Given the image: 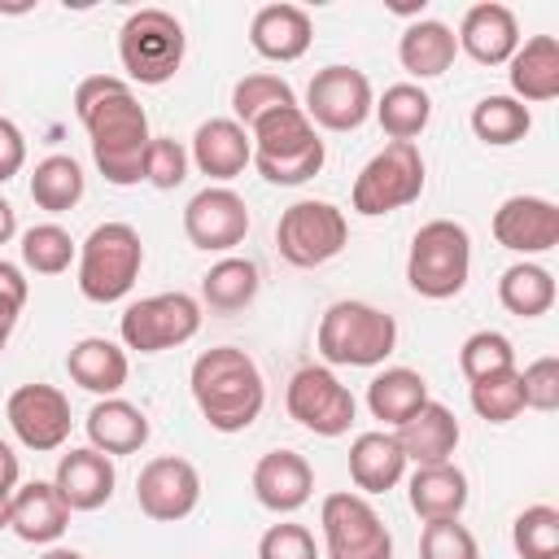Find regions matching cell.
<instances>
[{"mask_svg":"<svg viewBox=\"0 0 559 559\" xmlns=\"http://www.w3.org/2000/svg\"><path fill=\"white\" fill-rule=\"evenodd\" d=\"M13 328H17V319H4V314H0V354H4V345H9V336H13Z\"/></svg>","mask_w":559,"mask_h":559,"instance_id":"cell-51","label":"cell"},{"mask_svg":"<svg viewBox=\"0 0 559 559\" xmlns=\"http://www.w3.org/2000/svg\"><path fill=\"white\" fill-rule=\"evenodd\" d=\"M22 262L35 275H61L74 262V240L61 223H35L22 231Z\"/></svg>","mask_w":559,"mask_h":559,"instance_id":"cell-39","label":"cell"},{"mask_svg":"<svg viewBox=\"0 0 559 559\" xmlns=\"http://www.w3.org/2000/svg\"><path fill=\"white\" fill-rule=\"evenodd\" d=\"M26 275H22V266H13V262H4L0 258V314L4 319H17L22 314V306H26Z\"/></svg>","mask_w":559,"mask_h":559,"instance_id":"cell-47","label":"cell"},{"mask_svg":"<svg viewBox=\"0 0 559 559\" xmlns=\"http://www.w3.org/2000/svg\"><path fill=\"white\" fill-rule=\"evenodd\" d=\"M454 52H459L454 31H450L445 22H437V17L411 22V26L402 31V39H397V61H402V70L415 74V79H437V74H445V70L454 66Z\"/></svg>","mask_w":559,"mask_h":559,"instance_id":"cell-30","label":"cell"},{"mask_svg":"<svg viewBox=\"0 0 559 559\" xmlns=\"http://www.w3.org/2000/svg\"><path fill=\"white\" fill-rule=\"evenodd\" d=\"M61 502L70 511H96L114 498V485H118V472H114V459L83 445V450H70L61 454L57 463V476H52Z\"/></svg>","mask_w":559,"mask_h":559,"instance_id":"cell-20","label":"cell"},{"mask_svg":"<svg viewBox=\"0 0 559 559\" xmlns=\"http://www.w3.org/2000/svg\"><path fill=\"white\" fill-rule=\"evenodd\" d=\"M507 79L520 105H542L559 96V39L555 35H533L524 39L511 61H507Z\"/></svg>","mask_w":559,"mask_h":559,"instance_id":"cell-25","label":"cell"},{"mask_svg":"<svg viewBox=\"0 0 559 559\" xmlns=\"http://www.w3.org/2000/svg\"><path fill=\"white\" fill-rule=\"evenodd\" d=\"M258 266L249 262V258H223V262H214L210 271H205V280H201V297H205V306L210 310H218V314H236V310H245L253 297H258Z\"/></svg>","mask_w":559,"mask_h":559,"instance_id":"cell-35","label":"cell"},{"mask_svg":"<svg viewBox=\"0 0 559 559\" xmlns=\"http://www.w3.org/2000/svg\"><path fill=\"white\" fill-rule=\"evenodd\" d=\"M428 402V380L419 376V371H411V367H384L371 384H367V406H371V415L376 419H384V424H402V419H411L419 406Z\"/></svg>","mask_w":559,"mask_h":559,"instance_id":"cell-31","label":"cell"},{"mask_svg":"<svg viewBox=\"0 0 559 559\" xmlns=\"http://www.w3.org/2000/svg\"><path fill=\"white\" fill-rule=\"evenodd\" d=\"M66 371H70V380L79 389H87L96 397H118V389L127 384L131 362H127V349L122 345H114L105 336H83V341L70 345Z\"/></svg>","mask_w":559,"mask_h":559,"instance_id":"cell-26","label":"cell"},{"mask_svg":"<svg viewBox=\"0 0 559 559\" xmlns=\"http://www.w3.org/2000/svg\"><path fill=\"white\" fill-rule=\"evenodd\" d=\"M87 441L100 454H135L148 441V415L140 406H131L127 397H100L87 411Z\"/></svg>","mask_w":559,"mask_h":559,"instance_id":"cell-27","label":"cell"},{"mask_svg":"<svg viewBox=\"0 0 559 559\" xmlns=\"http://www.w3.org/2000/svg\"><path fill=\"white\" fill-rule=\"evenodd\" d=\"M349 240V223L332 201H293L275 223V245L288 266H323Z\"/></svg>","mask_w":559,"mask_h":559,"instance_id":"cell-9","label":"cell"},{"mask_svg":"<svg viewBox=\"0 0 559 559\" xmlns=\"http://www.w3.org/2000/svg\"><path fill=\"white\" fill-rule=\"evenodd\" d=\"M188 162H192L201 175L227 183V179H236V175L253 162V140H249V131H245L236 118H210V122L197 127Z\"/></svg>","mask_w":559,"mask_h":559,"instance_id":"cell-21","label":"cell"},{"mask_svg":"<svg viewBox=\"0 0 559 559\" xmlns=\"http://www.w3.org/2000/svg\"><path fill=\"white\" fill-rule=\"evenodd\" d=\"M26 166V140H22V127L0 118V183H9L17 170Z\"/></svg>","mask_w":559,"mask_h":559,"instance_id":"cell-46","label":"cell"},{"mask_svg":"<svg viewBox=\"0 0 559 559\" xmlns=\"http://www.w3.org/2000/svg\"><path fill=\"white\" fill-rule=\"evenodd\" d=\"M314 39V22L301 4H262L249 22V44L266 61H297Z\"/></svg>","mask_w":559,"mask_h":559,"instance_id":"cell-23","label":"cell"},{"mask_svg":"<svg viewBox=\"0 0 559 559\" xmlns=\"http://www.w3.org/2000/svg\"><path fill=\"white\" fill-rule=\"evenodd\" d=\"M454 44L476 61V66H502L511 61V52L520 48V22L507 4L498 0H485V4H472L463 13V26L454 35Z\"/></svg>","mask_w":559,"mask_h":559,"instance_id":"cell-18","label":"cell"},{"mask_svg":"<svg viewBox=\"0 0 559 559\" xmlns=\"http://www.w3.org/2000/svg\"><path fill=\"white\" fill-rule=\"evenodd\" d=\"M284 105H297V96H293V87L280 79V74H245L236 87H231V114H236V122L249 131L262 114H271V109H284Z\"/></svg>","mask_w":559,"mask_h":559,"instance_id":"cell-37","label":"cell"},{"mask_svg":"<svg viewBox=\"0 0 559 559\" xmlns=\"http://www.w3.org/2000/svg\"><path fill=\"white\" fill-rule=\"evenodd\" d=\"M528 127H533V114L515 96H480L472 105V131H476V140H485L493 148H507V144L524 140Z\"/></svg>","mask_w":559,"mask_h":559,"instance_id":"cell-36","label":"cell"},{"mask_svg":"<svg viewBox=\"0 0 559 559\" xmlns=\"http://www.w3.org/2000/svg\"><path fill=\"white\" fill-rule=\"evenodd\" d=\"M249 231V205L240 192L214 183V188H201L188 205H183V236L205 249V253H227L245 240Z\"/></svg>","mask_w":559,"mask_h":559,"instance_id":"cell-16","label":"cell"},{"mask_svg":"<svg viewBox=\"0 0 559 559\" xmlns=\"http://www.w3.org/2000/svg\"><path fill=\"white\" fill-rule=\"evenodd\" d=\"M319 354L332 367H376L397 345V323L371 301H332L314 332Z\"/></svg>","mask_w":559,"mask_h":559,"instance_id":"cell-4","label":"cell"},{"mask_svg":"<svg viewBox=\"0 0 559 559\" xmlns=\"http://www.w3.org/2000/svg\"><path fill=\"white\" fill-rule=\"evenodd\" d=\"M406 476V454L393 432H358L349 445V480L362 493H389Z\"/></svg>","mask_w":559,"mask_h":559,"instance_id":"cell-28","label":"cell"},{"mask_svg":"<svg viewBox=\"0 0 559 559\" xmlns=\"http://www.w3.org/2000/svg\"><path fill=\"white\" fill-rule=\"evenodd\" d=\"M371 105L376 96L358 66H323L306 87L301 114L328 131H358L371 118Z\"/></svg>","mask_w":559,"mask_h":559,"instance_id":"cell-13","label":"cell"},{"mask_svg":"<svg viewBox=\"0 0 559 559\" xmlns=\"http://www.w3.org/2000/svg\"><path fill=\"white\" fill-rule=\"evenodd\" d=\"M511 546L520 559H559V511L550 502H533L511 524Z\"/></svg>","mask_w":559,"mask_h":559,"instance_id":"cell-38","label":"cell"},{"mask_svg":"<svg viewBox=\"0 0 559 559\" xmlns=\"http://www.w3.org/2000/svg\"><path fill=\"white\" fill-rule=\"evenodd\" d=\"M520 397L528 411H555L559 406V358L546 354L520 371Z\"/></svg>","mask_w":559,"mask_h":559,"instance_id":"cell-44","label":"cell"},{"mask_svg":"<svg viewBox=\"0 0 559 559\" xmlns=\"http://www.w3.org/2000/svg\"><path fill=\"white\" fill-rule=\"evenodd\" d=\"M17 476H22L17 454L9 450V441H0V493H13L17 489Z\"/></svg>","mask_w":559,"mask_h":559,"instance_id":"cell-48","label":"cell"},{"mask_svg":"<svg viewBox=\"0 0 559 559\" xmlns=\"http://www.w3.org/2000/svg\"><path fill=\"white\" fill-rule=\"evenodd\" d=\"M135 502L148 520L157 524H175V520H188L201 502V476L188 459L179 454H162V459H148L135 476Z\"/></svg>","mask_w":559,"mask_h":559,"instance_id":"cell-14","label":"cell"},{"mask_svg":"<svg viewBox=\"0 0 559 559\" xmlns=\"http://www.w3.org/2000/svg\"><path fill=\"white\" fill-rule=\"evenodd\" d=\"M328 559H393V533L362 493H328L319 507Z\"/></svg>","mask_w":559,"mask_h":559,"instance_id":"cell-11","label":"cell"},{"mask_svg":"<svg viewBox=\"0 0 559 559\" xmlns=\"http://www.w3.org/2000/svg\"><path fill=\"white\" fill-rule=\"evenodd\" d=\"M393 437H397L406 463H415V467H432V463H450V454H454V445H459L463 432H459L454 411L428 397L411 419L397 424Z\"/></svg>","mask_w":559,"mask_h":559,"instance_id":"cell-22","label":"cell"},{"mask_svg":"<svg viewBox=\"0 0 559 559\" xmlns=\"http://www.w3.org/2000/svg\"><path fill=\"white\" fill-rule=\"evenodd\" d=\"M472 275V236L454 218H432L415 231L406 253V280L419 297L445 301L459 297Z\"/></svg>","mask_w":559,"mask_h":559,"instance_id":"cell-6","label":"cell"},{"mask_svg":"<svg viewBox=\"0 0 559 559\" xmlns=\"http://www.w3.org/2000/svg\"><path fill=\"white\" fill-rule=\"evenodd\" d=\"M493 240L511 253H546L559 245V205L546 197H507L493 210Z\"/></svg>","mask_w":559,"mask_h":559,"instance_id":"cell-17","label":"cell"},{"mask_svg":"<svg viewBox=\"0 0 559 559\" xmlns=\"http://www.w3.org/2000/svg\"><path fill=\"white\" fill-rule=\"evenodd\" d=\"M70 524V507L61 502L52 480H26L13 489V507H9V528L31 542V546H48L66 533Z\"/></svg>","mask_w":559,"mask_h":559,"instance_id":"cell-24","label":"cell"},{"mask_svg":"<svg viewBox=\"0 0 559 559\" xmlns=\"http://www.w3.org/2000/svg\"><path fill=\"white\" fill-rule=\"evenodd\" d=\"M380 131L389 140H402V144H415V135L428 127L432 118V96L419 87V83H393L384 87V96L371 105Z\"/></svg>","mask_w":559,"mask_h":559,"instance_id":"cell-32","label":"cell"},{"mask_svg":"<svg viewBox=\"0 0 559 559\" xmlns=\"http://www.w3.org/2000/svg\"><path fill=\"white\" fill-rule=\"evenodd\" d=\"M39 559H83L79 550H70V546H52V550H44Z\"/></svg>","mask_w":559,"mask_h":559,"instance_id":"cell-50","label":"cell"},{"mask_svg":"<svg viewBox=\"0 0 559 559\" xmlns=\"http://www.w3.org/2000/svg\"><path fill=\"white\" fill-rule=\"evenodd\" d=\"M188 179V148L170 135H153L148 148H144V183L170 192Z\"/></svg>","mask_w":559,"mask_h":559,"instance_id":"cell-43","label":"cell"},{"mask_svg":"<svg viewBox=\"0 0 559 559\" xmlns=\"http://www.w3.org/2000/svg\"><path fill=\"white\" fill-rule=\"evenodd\" d=\"M13 231H17V214H13V205L0 197V245H9Z\"/></svg>","mask_w":559,"mask_h":559,"instance_id":"cell-49","label":"cell"},{"mask_svg":"<svg viewBox=\"0 0 559 559\" xmlns=\"http://www.w3.org/2000/svg\"><path fill=\"white\" fill-rule=\"evenodd\" d=\"M310 489H314V472L297 450H266L253 463V498L275 515L306 507Z\"/></svg>","mask_w":559,"mask_h":559,"instance_id":"cell-19","label":"cell"},{"mask_svg":"<svg viewBox=\"0 0 559 559\" xmlns=\"http://www.w3.org/2000/svg\"><path fill=\"white\" fill-rule=\"evenodd\" d=\"M83 166L74 162V157H66V153H52V157H44L39 166H35V175H31V201L39 205V210H48V214H66V210H74L79 201H83Z\"/></svg>","mask_w":559,"mask_h":559,"instance_id":"cell-34","label":"cell"},{"mask_svg":"<svg viewBox=\"0 0 559 559\" xmlns=\"http://www.w3.org/2000/svg\"><path fill=\"white\" fill-rule=\"evenodd\" d=\"M249 140H253V166L266 183H280V188H293V183H306L323 170V140L314 131V122L301 114V105H284V109H271L262 114L253 127H249Z\"/></svg>","mask_w":559,"mask_h":559,"instance_id":"cell-3","label":"cell"},{"mask_svg":"<svg viewBox=\"0 0 559 559\" xmlns=\"http://www.w3.org/2000/svg\"><path fill=\"white\" fill-rule=\"evenodd\" d=\"M188 384H192L197 411L205 415V424L214 432H245L266 406L262 371L236 345H214V349L197 354Z\"/></svg>","mask_w":559,"mask_h":559,"instance_id":"cell-2","label":"cell"},{"mask_svg":"<svg viewBox=\"0 0 559 559\" xmlns=\"http://www.w3.org/2000/svg\"><path fill=\"white\" fill-rule=\"evenodd\" d=\"M411 511L419 520H459L467 507V476L454 463H432V467H415L411 485H406Z\"/></svg>","mask_w":559,"mask_h":559,"instance_id":"cell-29","label":"cell"},{"mask_svg":"<svg viewBox=\"0 0 559 559\" xmlns=\"http://www.w3.org/2000/svg\"><path fill=\"white\" fill-rule=\"evenodd\" d=\"M9 507H13V493H0V528H9Z\"/></svg>","mask_w":559,"mask_h":559,"instance_id":"cell-52","label":"cell"},{"mask_svg":"<svg viewBox=\"0 0 559 559\" xmlns=\"http://www.w3.org/2000/svg\"><path fill=\"white\" fill-rule=\"evenodd\" d=\"M258 559H319V546L301 524H271L258 542Z\"/></svg>","mask_w":559,"mask_h":559,"instance_id":"cell-45","label":"cell"},{"mask_svg":"<svg viewBox=\"0 0 559 559\" xmlns=\"http://www.w3.org/2000/svg\"><path fill=\"white\" fill-rule=\"evenodd\" d=\"M459 371L472 380H485V376H498V371H515V349L502 332H472L459 349Z\"/></svg>","mask_w":559,"mask_h":559,"instance_id":"cell-41","label":"cell"},{"mask_svg":"<svg viewBox=\"0 0 559 559\" xmlns=\"http://www.w3.org/2000/svg\"><path fill=\"white\" fill-rule=\"evenodd\" d=\"M424 192V157L415 144H402V140H389L354 179V210L362 218H380V214H393L411 201H419Z\"/></svg>","mask_w":559,"mask_h":559,"instance_id":"cell-8","label":"cell"},{"mask_svg":"<svg viewBox=\"0 0 559 559\" xmlns=\"http://www.w3.org/2000/svg\"><path fill=\"white\" fill-rule=\"evenodd\" d=\"M284 406H288V415L301 424V428H310V432H319V437H341V432H349V424H354V393L328 371V367H297L293 371V380H288V389H284Z\"/></svg>","mask_w":559,"mask_h":559,"instance_id":"cell-12","label":"cell"},{"mask_svg":"<svg viewBox=\"0 0 559 559\" xmlns=\"http://www.w3.org/2000/svg\"><path fill=\"white\" fill-rule=\"evenodd\" d=\"M498 301L520 319H537L555 306V275L537 262H511L498 275Z\"/></svg>","mask_w":559,"mask_h":559,"instance_id":"cell-33","label":"cell"},{"mask_svg":"<svg viewBox=\"0 0 559 559\" xmlns=\"http://www.w3.org/2000/svg\"><path fill=\"white\" fill-rule=\"evenodd\" d=\"M419 559H480V546L459 520H424Z\"/></svg>","mask_w":559,"mask_h":559,"instance_id":"cell-42","label":"cell"},{"mask_svg":"<svg viewBox=\"0 0 559 559\" xmlns=\"http://www.w3.org/2000/svg\"><path fill=\"white\" fill-rule=\"evenodd\" d=\"M183 48H188V35L179 17L166 9H135L118 31V61L144 87L170 83L183 66Z\"/></svg>","mask_w":559,"mask_h":559,"instance_id":"cell-7","label":"cell"},{"mask_svg":"<svg viewBox=\"0 0 559 559\" xmlns=\"http://www.w3.org/2000/svg\"><path fill=\"white\" fill-rule=\"evenodd\" d=\"M4 419L26 450H57L70 437V397L52 384H22L4 402Z\"/></svg>","mask_w":559,"mask_h":559,"instance_id":"cell-15","label":"cell"},{"mask_svg":"<svg viewBox=\"0 0 559 559\" xmlns=\"http://www.w3.org/2000/svg\"><path fill=\"white\" fill-rule=\"evenodd\" d=\"M74 114L92 140L96 170L114 188H131L144 179V148H148V114L135 100L131 83L118 74H87L74 87Z\"/></svg>","mask_w":559,"mask_h":559,"instance_id":"cell-1","label":"cell"},{"mask_svg":"<svg viewBox=\"0 0 559 559\" xmlns=\"http://www.w3.org/2000/svg\"><path fill=\"white\" fill-rule=\"evenodd\" d=\"M144 266V240L131 223H100L79 249V293L96 306L122 301Z\"/></svg>","mask_w":559,"mask_h":559,"instance_id":"cell-5","label":"cell"},{"mask_svg":"<svg viewBox=\"0 0 559 559\" xmlns=\"http://www.w3.org/2000/svg\"><path fill=\"white\" fill-rule=\"evenodd\" d=\"M197 328H201V306L188 293H153V297H140L118 319L122 345L127 349H140V354L175 349V345L192 341Z\"/></svg>","mask_w":559,"mask_h":559,"instance_id":"cell-10","label":"cell"},{"mask_svg":"<svg viewBox=\"0 0 559 559\" xmlns=\"http://www.w3.org/2000/svg\"><path fill=\"white\" fill-rule=\"evenodd\" d=\"M472 411L485 419V424H511L520 411H524V397H520V371H498V376H485V380H472Z\"/></svg>","mask_w":559,"mask_h":559,"instance_id":"cell-40","label":"cell"}]
</instances>
